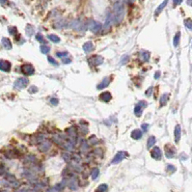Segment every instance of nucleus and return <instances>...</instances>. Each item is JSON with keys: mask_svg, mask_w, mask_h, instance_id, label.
<instances>
[{"mask_svg": "<svg viewBox=\"0 0 192 192\" xmlns=\"http://www.w3.org/2000/svg\"><path fill=\"white\" fill-rule=\"evenodd\" d=\"M125 0H118L113 7V17L115 23H121L125 17Z\"/></svg>", "mask_w": 192, "mask_h": 192, "instance_id": "1", "label": "nucleus"}, {"mask_svg": "<svg viewBox=\"0 0 192 192\" xmlns=\"http://www.w3.org/2000/svg\"><path fill=\"white\" fill-rule=\"evenodd\" d=\"M28 83H29V80L27 79L26 77H19L15 81L14 86L17 89H23V88H25L28 85Z\"/></svg>", "mask_w": 192, "mask_h": 192, "instance_id": "2", "label": "nucleus"}, {"mask_svg": "<svg viewBox=\"0 0 192 192\" xmlns=\"http://www.w3.org/2000/svg\"><path fill=\"white\" fill-rule=\"evenodd\" d=\"M88 28H89L90 31H92L93 33H98L102 28V23H100V22L96 21H89V23H88Z\"/></svg>", "mask_w": 192, "mask_h": 192, "instance_id": "3", "label": "nucleus"}, {"mask_svg": "<svg viewBox=\"0 0 192 192\" xmlns=\"http://www.w3.org/2000/svg\"><path fill=\"white\" fill-rule=\"evenodd\" d=\"M128 155L127 151H118L117 153H116V155L114 156V158L112 159V161H111V163L112 164H117V163H120L121 161H122L123 159H125L126 157H127Z\"/></svg>", "mask_w": 192, "mask_h": 192, "instance_id": "4", "label": "nucleus"}, {"mask_svg": "<svg viewBox=\"0 0 192 192\" xmlns=\"http://www.w3.org/2000/svg\"><path fill=\"white\" fill-rule=\"evenodd\" d=\"M103 63V58L100 55H95L89 58V64L93 67H98V66L102 65Z\"/></svg>", "mask_w": 192, "mask_h": 192, "instance_id": "5", "label": "nucleus"}, {"mask_svg": "<svg viewBox=\"0 0 192 192\" xmlns=\"http://www.w3.org/2000/svg\"><path fill=\"white\" fill-rule=\"evenodd\" d=\"M21 72L25 75H32L35 72V69L31 64H24L21 67Z\"/></svg>", "mask_w": 192, "mask_h": 192, "instance_id": "6", "label": "nucleus"}, {"mask_svg": "<svg viewBox=\"0 0 192 192\" xmlns=\"http://www.w3.org/2000/svg\"><path fill=\"white\" fill-rule=\"evenodd\" d=\"M50 148H51V142H50V141H47V140L41 142L39 145V147H38L39 151H42V153H45V151H48Z\"/></svg>", "mask_w": 192, "mask_h": 192, "instance_id": "7", "label": "nucleus"}, {"mask_svg": "<svg viewBox=\"0 0 192 192\" xmlns=\"http://www.w3.org/2000/svg\"><path fill=\"white\" fill-rule=\"evenodd\" d=\"M151 155L153 158H155L156 160H159L161 159V156H162V153H161L160 149L158 147H155L151 150Z\"/></svg>", "mask_w": 192, "mask_h": 192, "instance_id": "8", "label": "nucleus"}, {"mask_svg": "<svg viewBox=\"0 0 192 192\" xmlns=\"http://www.w3.org/2000/svg\"><path fill=\"white\" fill-rule=\"evenodd\" d=\"M0 70L5 72H8L11 70V63L6 60H0Z\"/></svg>", "mask_w": 192, "mask_h": 192, "instance_id": "9", "label": "nucleus"}, {"mask_svg": "<svg viewBox=\"0 0 192 192\" xmlns=\"http://www.w3.org/2000/svg\"><path fill=\"white\" fill-rule=\"evenodd\" d=\"M175 153H176L175 148H173L171 145H166L165 146V155H166V157H168V158L174 157Z\"/></svg>", "mask_w": 192, "mask_h": 192, "instance_id": "10", "label": "nucleus"}, {"mask_svg": "<svg viewBox=\"0 0 192 192\" xmlns=\"http://www.w3.org/2000/svg\"><path fill=\"white\" fill-rule=\"evenodd\" d=\"M174 134H175V142L179 143L181 140V128L180 125H177L174 130Z\"/></svg>", "mask_w": 192, "mask_h": 192, "instance_id": "11", "label": "nucleus"}, {"mask_svg": "<svg viewBox=\"0 0 192 192\" xmlns=\"http://www.w3.org/2000/svg\"><path fill=\"white\" fill-rule=\"evenodd\" d=\"M112 98V95L109 92H103L100 95V100L103 102H108Z\"/></svg>", "mask_w": 192, "mask_h": 192, "instance_id": "12", "label": "nucleus"}, {"mask_svg": "<svg viewBox=\"0 0 192 192\" xmlns=\"http://www.w3.org/2000/svg\"><path fill=\"white\" fill-rule=\"evenodd\" d=\"M114 21V17H113V14H109L106 17V21H105V24L103 26V29L104 30H109L111 27V24Z\"/></svg>", "mask_w": 192, "mask_h": 192, "instance_id": "13", "label": "nucleus"}, {"mask_svg": "<svg viewBox=\"0 0 192 192\" xmlns=\"http://www.w3.org/2000/svg\"><path fill=\"white\" fill-rule=\"evenodd\" d=\"M110 83V78L109 77H104L102 79V81L100 83V84L98 85V90H102L104 89V88H106L108 85H109Z\"/></svg>", "mask_w": 192, "mask_h": 192, "instance_id": "14", "label": "nucleus"}, {"mask_svg": "<svg viewBox=\"0 0 192 192\" xmlns=\"http://www.w3.org/2000/svg\"><path fill=\"white\" fill-rule=\"evenodd\" d=\"M139 58H140L142 62H148L149 60H150V52L142 50V51H140V53H139Z\"/></svg>", "mask_w": 192, "mask_h": 192, "instance_id": "15", "label": "nucleus"}, {"mask_svg": "<svg viewBox=\"0 0 192 192\" xmlns=\"http://www.w3.org/2000/svg\"><path fill=\"white\" fill-rule=\"evenodd\" d=\"M93 49H94V45H93L92 42H86L83 45V50H84L85 53H89Z\"/></svg>", "mask_w": 192, "mask_h": 192, "instance_id": "16", "label": "nucleus"}, {"mask_svg": "<svg viewBox=\"0 0 192 192\" xmlns=\"http://www.w3.org/2000/svg\"><path fill=\"white\" fill-rule=\"evenodd\" d=\"M141 137H142V131L139 128H136V130H133L132 132H131V138L135 139V140H139Z\"/></svg>", "mask_w": 192, "mask_h": 192, "instance_id": "17", "label": "nucleus"}, {"mask_svg": "<svg viewBox=\"0 0 192 192\" xmlns=\"http://www.w3.org/2000/svg\"><path fill=\"white\" fill-rule=\"evenodd\" d=\"M168 1H169V0H164V1L162 2V3H161V4L159 5V6H158L157 8H156V10H155V16H158V15H159L160 13L163 11V9L165 8L166 6H167Z\"/></svg>", "mask_w": 192, "mask_h": 192, "instance_id": "18", "label": "nucleus"}, {"mask_svg": "<svg viewBox=\"0 0 192 192\" xmlns=\"http://www.w3.org/2000/svg\"><path fill=\"white\" fill-rule=\"evenodd\" d=\"M2 45H3V47H5L6 49H12V43L11 41L8 39V38H2Z\"/></svg>", "mask_w": 192, "mask_h": 192, "instance_id": "19", "label": "nucleus"}, {"mask_svg": "<svg viewBox=\"0 0 192 192\" xmlns=\"http://www.w3.org/2000/svg\"><path fill=\"white\" fill-rule=\"evenodd\" d=\"M155 142H156V138H155V136H153V135L150 136V137L148 138V141H147V148H148V149L153 148V146H155Z\"/></svg>", "mask_w": 192, "mask_h": 192, "instance_id": "20", "label": "nucleus"}, {"mask_svg": "<svg viewBox=\"0 0 192 192\" xmlns=\"http://www.w3.org/2000/svg\"><path fill=\"white\" fill-rule=\"evenodd\" d=\"M169 100V94H163L160 98V106H165Z\"/></svg>", "mask_w": 192, "mask_h": 192, "instance_id": "21", "label": "nucleus"}, {"mask_svg": "<svg viewBox=\"0 0 192 192\" xmlns=\"http://www.w3.org/2000/svg\"><path fill=\"white\" fill-rule=\"evenodd\" d=\"M180 40H181V32H177V34L175 35V37H174V40H173V44H174V47H177L180 44Z\"/></svg>", "mask_w": 192, "mask_h": 192, "instance_id": "22", "label": "nucleus"}, {"mask_svg": "<svg viewBox=\"0 0 192 192\" xmlns=\"http://www.w3.org/2000/svg\"><path fill=\"white\" fill-rule=\"evenodd\" d=\"M142 111H143V107H141L139 104H136L134 107V114L136 117H140L142 115Z\"/></svg>", "mask_w": 192, "mask_h": 192, "instance_id": "23", "label": "nucleus"}, {"mask_svg": "<svg viewBox=\"0 0 192 192\" xmlns=\"http://www.w3.org/2000/svg\"><path fill=\"white\" fill-rule=\"evenodd\" d=\"M48 39L50 40V41H52L53 43H55V44H58V43L61 42V39H60L59 37L57 36V35H53V34H50L48 35Z\"/></svg>", "mask_w": 192, "mask_h": 192, "instance_id": "24", "label": "nucleus"}, {"mask_svg": "<svg viewBox=\"0 0 192 192\" xmlns=\"http://www.w3.org/2000/svg\"><path fill=\"white\" fill-rule=\"evenodd\" d=\"M69 186L70 188L72 189V190H76L77 189V183H76V180L75 179H72L69 183Z\"/></svg>", "mask_w": 192, "mask_h": 192, "instance_id": "25", "label": "nucleus"}, {"mask_svg": "<svg viewBox=\"0 0 192 192\" xmlns=\"http://www.w3.org/2000/svg\"><path fill=\"white\" fill-rule=\"evenodd\" d=\"M25 31H26L27 36H32V35L34 34V27H33L32 25H30V24H27Z\"/></svg>", "mask_w": 192, "mask_h": 192, "instance_id": "26", "label": "nucleus"}, {"mask_svg": "<svg viewBox=\"0 0 192 192\" xmlns=\"http://www.w3.org/2000/svg\"><path fill=\"white\" fill-rule=\"evenodd\" d=\"M40 50L42 51V53L47 54V53H49V51H50V47H47V45H43L40 47Z\"/></svg>", "mask_w": 192, "mask_h": 192, "instance_id": "27", "label": "nucleus"}, {"mask_svg": "<svg viewBox=\"0 0 192 192\" xmlns=\"http://www.w3.org/2000/svg\"><path fill=\"white\" fill-rule=\"evenodd\" d=\"M88 143H89L90 145H96V144L98 143V139L96 137L95 135H92L89 139H88Z\"/></svg>", "mask_w": 192, "mask_h": 192, "instance_id": "28", "label": "nucleus"}, {"mask_svg": "<svg viewBox=\"0 0 192 192\" xmlns=\"http://www.w3.org/2000/svg\"><path fill=\"white\" fill-rule=\"evenodd\" d=\"M184 25L188 30L192 31V19H184Z\"/></svg>", "mask_w": 192, "mask_h": 192, "instance_id": "29", "label": "nucleus"}, {"mask_svg": "<svg viewBox=\"0 0 192 192\" xmlns=\"http://www.w3.org/2000/svg\"><path fill=\"white\" fill-rule=\"evenodd\" d=\"M98 175H100V170L98 168H95L93 170L92 174H91V178H92V180H97Z\"/></svg>", "mask_w": 192, "mask_h": 192, "instance_id": "30", "label": "nucleus"}, {"mask_svg": "<svg viewBox=\"0 0 192 192\" xmlns=\"http://www.w3.org/2000/svg\"><path fill=\"white\" fill-rule=\"evenodd\" d=\"M67 133L70 136H72V137H75V136H76V130H75V128H68Z\"/></svg>", "mask_w": 192, "mask_h": 192, "instance_id": "31", "label": "nucleus"}, {"mask_svg": "<svg viewBox=\"0 0 192 192\" xmlns=\"http://www.w3.org/2000/svg\"><path fill=\"white\" fill-rule=\"evenodd\" d=\"M107 189H108V187H107L106 184H100V185L97 188L96 192H106Z\"/></svg>", "mask_w": 192, "mask_h": 192, "instance_id": "32", "label": "nucleus"}, {"mask_svg": "<svg viewBox=\"0 0 192 192\" xmlns=\"http://www.w3.org/2000/svg\"><path fill=\"white\" fill-rule=\"evenodd\" d=\"M36 40L38 42H40L41 44H45V38L44 36L41 34V33H37L36 34Z\"/></svg>", "mask_w": 192, "mask_h": 192, "instance_id": "33", "label": "nucleus"}, {"mask_svg": "<svg viewBox=\"0 0 192 192\" xmlns=\"http://www.w3.org/2000/svg\"><path fill=\"white\" fill-rule=\"evenodd\" d=\"M65 148L67 149L68 151H72V150H74V144H72V143H70V142L66 143V144H65Z\"/></svg>", "mask_w": 192, "mask_h": 192, "instance_id": "34", "label": "nucleus"}, {"mask_svg": "<svg viewBox=\"0 0 192 192\" xmlns=\"http://www.w3.org/2000/svg\"><path fill=\"white\" fill-rule=\"evenodd\" d=\"M8 31H9V33L11 35H16L17 34V27H9V29H8Z\"/></svg>", "mask_w": 192, "mask_h": 192, "instance_id": "35", "label": "nucleus"}, {"mask_svg": "<svg viewBox=\"0 0 192 192\" xmlns=\"http://www.w3.org/2000/svg\"><path fill=\"white\" fill-rule=\"evenodd\" d=\"M47 60H48V62L50 63V64H52V65H54V66H56V67H58V63L55 61V60L52 57L47 56Z\"/></svg>", "mask_w": 192, "mask_h": 192, "instance_id": "36", "label": "nucleus"}, {"mask_svg": "<svg viewBox=\"0 0 192 192\" xmlns=\"http://www.w3.org/2000/svg\"><path fill=\"white\" fill-rule=\"evenodd\" d=\"M47 192H60V189L58 188L57 186H56V187H55V186H54V187H50V188H48V189H47Z\"/></svg>", "mask_w": 192, "mask_h": 192, "instance_id": "37", "label": "nucleus"}, {"mask_svg": "<svg viewBox=\"0 0 192 192\" xmlns=\"http://www.w3.org/2000/svg\"><path fill=\"white\" fill-rule=\"evenodd\" d=\"M38 92V88L36 87V86H31V87L29 88V93H37Z\"/></svg>", "mask_w": 192, "mask_h": 192, "instance_id": "38", "label": "nucleus"}, {"mask_svg": "<svg viewBox=\"0 0 192 192\" xmlns=\"http://www.w3.org/2000/svg\"><path fill=\"white\" fill-rule=\"evenodd\" d=\"M50 103H51L52 105H58V103H59V100H58V98H51L50 100Z\"/></svg>", "mask_w": 192, "mask_h": 192, "instance_id": "39", "label": "nucleus"}, {"mask_svg": "<svg viewBox=\"0 0 192 192\" xmlns=\"http://www.w3.org/2000/svg\"><path fill=\"white\" fill-rule=\"evenodd\" d=\"M167 170L169 172H171V173H174V172L176 171V168H175V166H173V165H167Z\"/></svg>", "mask_w": 192, "mask_h": 192, "instance_id": "40", "label": "nucleus"}, {"mask_svg": "<svg viewBox=\"0 0 192 192\" xmlns=\"http://www.w3.org/2000/svg\"><path fill=\"white\" fill-rule=\"evenodd\" d=\"M153 87H150V88H149L148 91H146V93H145L146 96H148V97H151V93H153Z\"/></svg>", "mask_w": 192, "mask_h": 192, "instance_id": "41", "label": "nucleus"}, {"mask_svg": "<svg viewBox=\"0 0 192 192\" xmlns=\"http://www.w3.org/2000/svg\"><path fill=\"white\" fill-rule=\"evenodd\" d=\"M149 124H142V126H141V128L144 130V131H147L148 130H149Z\"/></svg>", "mask_w": 192, "mask_h": 192, "instance_id": "42", "label": "nucleus"}, {"mask_svg": "<svg viewBox=\"0 0 192 192\" xmlns=\"http://www.w3.org/2000/svg\"><path fill=\"white\" fill-rule=\"evenodd\" d=\"M68 54H69V53H68L67 51H65V52H58V53H57V56H58V57H62V58H64L65 56H67Z\"/></svg>", "mask_w": 192, "mask_h": 192, "instance_id": "43", "label": "nucleus"}, {"mask_svg": "<svg viewBox=\"0 0 192 192\" xmlns=\"http://www.w3.org/2000/svg\"><path fill=\"white\" fill-rule=\"evenodd\" d=\"M62 62L63 64H69V63L72 62V60L70 58H62Z\"/></svg>", "mask_w": 192, "mask_h": 192, "instance_id": "44", "label": "nucleus"}, {"mask_svg": "<svg viewBox=\"0 0 192 192\" xmlns=\"http://www.w3.org/2000/svg\"><path fill=\"white\" fill-rule=\"evenodd\" d=\"M63 158H64L66 161H69L70 159V155H69L68 153H63Z\"/></svg>", "mask_w": 192, "mask_h": 192, "instance_id": "45", "label": "nucleus"}, {"mask_svg": "<svg viewBox=\"0 0 192 192\" xmlns=\"http://www.w3.org/2000/svg\"><path fill=\"white\" fill-rule=\"evenodd\" d=\"M181 2H183V0H173V4L174 6H178V5H180Z\"/></svg>", "mask_w": 192, "mask_h": 192, "instance_id": "46", "label": "nucleus"}, {"mask_svg": "<svg viewBox=\"0 0 192 192\" xmlns=\"http://www.w3.org/2000/svg\"><path fill=\"white\" fill-rule=\"evenodd\" d=\"M9 3L8 0H0V4L1 5H7Z\"/></svg>", "mask_w": 192, "mask_h": 192, "instance_id": "47", "label": "nucleus"}, {"mask_svg": "<svg viewBox=\"0 0 192 192\" xmlns=\"http://www.w3.org/2000/svg\"><path fill=\"white\" fill-rule=\"evenodd\" d=\"M159 77H160V72H156L155 74V79H158Z\"/></svg>", "mask_w": 192, "mask_h": 192, "instance_id": "48", "label": "nucleus"}, {"mask_svg": "<svg viewBox=\"0 0 192 192\" xmlns=\"http://www.w3.org/2000/svg\"><path fill=\"white\" fill-rule=\"evenodd\" d=\"M3 173H4V167L0 165V175H1V174H3Z\"/></svg>", "mask_w": 192, "mask_h": 192, "instance_id": "49", "label": "nucleus"}, {"mask_svg": "<svg viewBox=\"0 0 192 192\" xmlns=\"http://www.w3.org/2000/svg\"><path fill=\"white\" fill-rule=\"evenodd\" d=\"M186 3H187L188 6H191L192 7V0H186Z\"/></svg>", "mask_w": 192, "mask_h": 192, "instance_id": "50", "label": "nucleus"}, {"mask_svg": "<svg viewBox=\"0 0 192 192\" xmlns=\"http://www.w3.org/2000/svg\"><path fill=\"white\" fill-rule=\"evenodd\" d=\"M1 192H7V191H1Z\"/></svg>", "mask_w": 192, "mask_h": 192, "instance_id": "51", "label": "nucleus"}]
</instances>
